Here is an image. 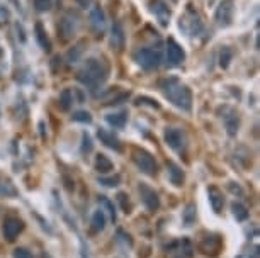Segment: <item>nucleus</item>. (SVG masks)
Returning <instances> with one entry per match:
<instances>
[{
  "label": "nucleus",
  "instance_id": "obj_25",
  "mask_svg": "<svg viewBox=\"0 0 260 258\" xmlns=\"http://www.w3.org/2000/svg\"><path fill=\"white\" fill-rule=\"evenodd\" d=\"M231 60H233V51L228 46H223L220 51V66L221 68H228Z\"/></svg>",
  "mask_w": 260,
  "mask_h": 258
},
{
  "label": "nucleus",
  "instance_id": "obj_17",
  "mask_svg": "<svg viewBox=\"0 0 260 258\" xmlns=\"http://www.w3.org/2000/svg\"><path fill=\"white\" fill-rule=\"evenodd\" d=\"M106 121L109 126H113L116 129H123L128 123V112L121 111V112H114V114H107Z\"/></svg>",
  "mask_w": 260,
  "mask_h": 258
},
{
  "label": "nucleus",
  "instance_id": "obj_22",
  "mask_svg": "<svg viewBox=\"0 0 260 258\" xmlns=\"http://www.w3.org/2000/svg\"><path fill=\"white\" fill-rule=\"evenodd\" d=\"M36 39H38V43L41 44V48L44 49V51H51V43H49L48 36H46V31H44L43 24L38 22L36 24Z\"/></svg>",
  "mask_w": 260,
  "mask_h": 258
},
{
  "label": "nucleus",
  "instance_id": "obj_10",
  "mask_svg": "<svg viewBox=\"0 0 260 258\" xmlns=\"http://www.w3.org/2000/svg\"><path fill=\"white\" fill-rule=\"evenodd\" d=\"M165 143H167L173 151H182L185 148L184 132L177 128H168L167 131H165Z\"/></svg>",
  "mask_w": 260,
  "mask_h": 258
},
{
  "label": "nucleus",
  "instance_id": "obj_35",
  "mask_svg": "<svg viewBox=\"0 0 260 258\" xmlns=\"http://www.w3.org/2000/svg\"><path fill=\"white\" fill-rule=\"evenodd\" d=\"M14 258H34L27 248H15L14 250Z\"/></svg>",
  "mask_w": 260,
  "mask_h": 258
},
{
  "label": "nucleus",
  "instance_id": "obj_14",
  "mask_svg": "<svg viewBox=\"0 0 260 258\" xmlns=\"http://www.w3.org/2000/svg\"><path fill=\"white\" fill-rule=\"evenodd\" d=\"M97 136H99V139H101V143H104L107 148L114 149V151H118V153H121V151H123V144H121V141H119L118 138H116V136L113 134V132H107V131H104V129H99Z\"/></svg>",
  "mask_w": 260,
  "mask_h": 258
},
{
  "label": "nucleus",
  "instance_id": "obj_4",
  "mask_svg": "<svg viewBox=\"0 0 260 258\" xmlns=\"http://www.w3.org/2000/svg\"><path fill=\"white\" fill-rule=\"evenodd\" d=\"M77 29H78V17L73 12H67L60 19V22H58V37L67 43V41L75 37Z\"/></svg>",
  "mask_w": 260,
  "mask_h": 258
},
{
  "label": "nucleus",
  "instance_id": "obj_34",
  "mask_svg": "<svg viewBox=\"0 0 260 258\" xmlns=\"http://www.w3.org/2000/svg\"><path fill=\"white\" fill-rule=\"evenodd\" d=\"M82 151L84 153H89L92 151V139H90V136L87 134V132H84V136H82Z\"/></svg>",
  "mask_w": 260,
  "mask_h": 258
},
{
  "label": "nucleus",
  "instance_id": "obj_27",
  "mask_svg": "<svg viewBox=\"0 0 260 258\" xmlns=\"http://www.w3.org/2000/svg\"><path fill=\"white\" fill-rule=\"evenodd\" d=\"M194 221H196V207H194L192 204H189L184 211V223L185 226H191Z\"/></svg>",
  "mask_w": 260,
  "mask_h": 258
},
{
  "label": "nucleus",
  "instance_id": "obj_2",
  "mask_svg": "<svg viewBox=\"0 0 260 258\" xmlns=\"http://www.w3.org/2000/svg\"><path fill=\"white\" fill-rule=\"evenodd\" d=\"M160 89L165 97L170 101L173 106L179 107L185 112L191 111L192 107V92L187 85L180 83L177 78H165L160 82Z\"/></svg>",
  "mask_w": 260,
  "mask_h": 258
},
{
  "label": "nucleus",
  "instance_id": "obj_20",
  "mask_svg": "<svg viewBox=\"0 0 260 258\" xmlns=\"http://www.w3.org/2000/svg\"><path fill=\"white\" fill-rule=\"evenodd\" d=\"M168 177L170 182L175 187H180L184 184V170L175 163H168Z\"/></svg>",
  "mask_w": 260,
  "mask_h": 258
},
{
  "label": "nucleus",
  "instance_id": "obj_29",
  "mask_svg": "<svg viewBox=\"0 0 260 258\" xmlns=\"http://www.w3.org/2000/svg\"><path fill=\"white\" fill-rule=\"evenodd\" d=\"M99 184L106 185V187H116L121 184V175H114V177H101L99 178Z\"/></svg>",
  "mask_w": 260,
  "mask_h": 258
},
{
  "label": "nucleus",
  "instance_id": "obj_12",
  "mask_svg": "<svg viewBox=\"0 0 260 258\" xmlns=\"http://www.w3.org/2000/svg\"><path fill=\"white\" fill-rule=\"evenodd\" d=\"M199 250L206 255H216L218 252L221 250V240L220 236L209 235L206 238H202V241L199 243Z\"/></svg>",
  "mask_w": 260,
  "mask_h": 258
},
{
  "label": "nucleus",
  "instance_id": "obj_3",
  "mask_svg": "<svg viewBox=\"0 0 260 258\" xmlns=\"http://www.w3.org/2000/svg\"><path fill=\"white\" fill-rule=\"evenodd\" d=\"M133 161L139 168V172H143L148 177H155L158 173V165H156L155 158L144 149H134L133 151Z\"/></svg>",
  "mask_w": 260,
  "mask_h": 258
},
{
  "label": "nucleus",
  "instance_id": "obj_7",
  "mask_svg": "<svg viewBox=\"0 0 260 258\" xmlns=\"http://www.w3.org/2000/svg\"><path fill=\"white\" fill-rule=\"evenodd\" d=\"M233 12H235V0H221L216 9V14H214L218 26L228 27L231 20H233Z\"/></svg>",
  "mask_w": 260,
  "mask_h": 258
},
{
  "label": "nucleus",
  "instance_id": "obj_15",
  "mask_svg": "<svg viewBox=\"0 0 260 258\" xmlns=\"http://www.w3.org/2000/svg\"><path fill=\"white\" fill-rule=\"evenodd\" d=\"M90 24H92V27L96 29L97 32H102L104 31V27H106V14H104V10L101 9L99 5L96 7H92L90 9Z\"/></svg>",
  "mask_w": 260,
  "mask_h": 258
},
{
  "label": "nucleus",
  "instance_id": "obj_21",
  "mask_svg": "<svg viewBox=\"0 0 260 258\" xmlns=\"http://www.w3.org/2000/svg\"><path fill=\"white\" fill-rule=\"evenodd\" d=\"M94 166H96V170L99 173H109L111 170L114 168L113 161L109 160L106 155H102V153H99L96 156V161H94Z\"/></svg>",
  "mask_w": 260,
  "mask_h": 258
},
{
  "label": "nucleus",
  "instance_id": "obj_36",
  "mask_svg": "<svg viewBox=\"0 0 260 258\" xmlns=\"http://www.w3.org/2000/svg\"><path fill=\"white\" fill-rule=\"evenodd\" d=\"M136 104H148V106H151V107H155V109H158V104H156V101H153V99H148V97H139L138 101H136Z\"/></svg>",
  "mask_w": 260,
  "mask_h": 258
},
{
  "label": "nucleus",
  "instance_id": "obj_26",
  "mask_svg": "<svg viewBox=\"0 0 260 258\" xmlns=\"http://www.w3.org/2000/svg\"><path fill=\"white\" fill-rule=\"evenodd\" d=\"M231 211H233V216L238 219V221H245V219L249 218V211H247V207L242 206V204L235 202L233 206H231Z\"/></svg>",
  "mask_w": 260,
  "mask_h": 258
},
{
  "label": "nucleus",
  "instance_id": "obj_33",
  "mask_svg": "<svg viewBox=\"0 0 260 258\" xmlns=\"http://www.w3.org/2000/svg\"><path fill=\"white\" fill-rule=\"evenodd\" d=\"M34 7L38 12H48L53 7V0H34Z\"/></svg>",
  "mask_w": 260,
  "mask_h": 258
},
{
  "label": "nucleus",
  "instance_id": "obj_19",
  "mask_svg": "<svg viewBox=\"0 0 260 258\" xmlns=\"http://www.w3.org/2000/svg\"><path fill=\"white\" fill-rule=\"evenodd\" d=\"M0 195H3V197H15L17 195V189L12 184V180L2 173H0Z\"/></svg>",
  "mask_w": 260,
  "mask_h": 258
},
{
  "label": "nucleus",
  "instance_id": "obj_31",
  "mask_svg": "<svg viewBox=\"0 0 260 258\" xmlns=\"http://www.w3.org/2000/svg\"><path fill=\"white\" fill-rule=\"evenodd\" d=\"M116 199H118V202H119V206H121L123 211H125V212H131V202H130V199H128V195L125 192H119Z\"/></svg>",
  "mask_w": 260,
  "mask_h": 258
},
{
  "label": "nucleus",
  "instance_id": "obj_6",
  "mask_svg": "<svg viewBox=\"0 0 260 258\" xmlns=\"http://www.w3.org/2000/svg\"><path fill=\"white\" fill-rule=\"evenodd\" d=\"M22 230H24V223L20 221L19 218H15V216H7V218L3 219L2 235L3 238H5V241H9V243L15 241V238L22 233Z\"/></svg>",
  "mask_w": 260,
  "mask_h": 258
},
{
  "label": "nucleus",
  "instance_id": "obj_32",
  "mask_svg": "<svg viewBox=\"0 0 260 258\" xmlns=\"http://www.w3.org/2000/svg\"><path fill=\"white\" fill-rule=\"evenodd\" d=\"M72 119L73 121H77V123H92V116L89 114V112H85V111H78L75 112V114L72 116Z\"/></svg>",
  "mask_w": 260,
  "mask_h": 258
},
{
  "label": "nucleus",
  "instance_id": "obj_38",
  "mask_svg": "<svg viewBox=\"0 0 260 258\" xmlns=\"http://www.w3.org/2000/svg\"><path fill=\"white\" fill-rule=\"evenodd\" d=\"M77 3L82 7V9H87V7H90V3H92V0H77Z\"/></svg>",
  "mask_w": 260,
  "mask_h": 258
},
{
  "label": "nucleus",
  "instance_id": "obj_13",
  "mask_svg": "<svg viewBox=\"0 0 260 258\" xmlns=\"http://www.w3.org/2000/svg\"><path fill=\"white\" fill-rule=\"evenodd\" d=\"M125 29H123L121 22H114L113 24V31H111V46H113L116 51H123L125 48Z\"/></svg>",
  "mask_w": 260,
  "mask_h": 258
},
{
  "label": "nucleus",
  "instance_id": "obj_28",
  "mask_svg": "<svg viewBox=\"0 0 260 258\" xmlns=\"http://www.w3.org/2000/svg\"><path fill=\"white\" fill-rule=\"evenodd\" d=\"M99 202H101V206H104V207H106V211L109 212L111 219H113V221H116V209H114L113 202H111L109 199L106 197V195H101V199H99Z\"/></svg>",
  "mask_w": 260,
  "mask_h": 258
},
{
  "label": "nucleus",
  "instance_id": "obj_18",
  "mask_svg": "<svg viewBox=\"0 0 260 258\" xmlns=\"http://www.w3.org/2000/svg\"><path fill=\"white\" fill-rule=\"evenodd\" d=\"M225 128L230 136H237L238 128H240V118H238L237 112L231 111L228 116H225Z\"/></svg>",
  "mask_w": 260,
  "mask_h": 258
},
{
  "label": "nucleus",
  "instance_id": "obj_24",
  "mask_svg": "<svg viewBox=\"0 0 260 258\" xmlns=\"http://www.w3.org/2000/svg\"><path fill=\"white\" fill-rule=\"evenodd\" d=\"M58 104H60V109L61 111H70V107H72L73 104V94L70 89H65L63 92L60 94V101H58Z\"/></svg>",
  "mask_w": 260,
  "mask_h": 258
},
{
  "label": "nucleus",
  "instance_id": "obj_16",
  "mask_svg": "<svg viewBox=\"0 0 260 258\" xmlns=\"http://www.w3.org/2000/svg\"><path fill=\"white\" fill-rule=\"evenodd\" d=\"M208 195H209V202H211L213 211L216 212V214H218V212H221L223 206H225V199H223L221 190L216 189V187H209Z\"/></svg>",
  "mask_w": 260,
  "mask_h": 258
},
{
  "label": "nucleus",
  "instance_id": "obj_37",
  "mask_svg": "<svg viewBox=\"0 0 260 258\" xmlns=\"http://www.w3.org/2000/svg\"><path fill=\"white\" fill-rule=\"evenodd\" d=\"M7 19H9V10L7 7L0 5V22H7Z\"/></svg>",
  "mask_w": 260,
  "mask_h": 258
},
{
  "label": "nucleus",
  "instance_id": "obj_9",
  "mask_svg": "<svg viewBox=\"0 0 260 258\" xmlns=\"http://www.w3.org/2000/svg\"><path fill=\"white\" fill-rule=\"evenodd\" d=\"M184 58H185V53H184L182 46H180L175 39H172L170 37V39L167 41V63H168V66H179L184 61Z\"/></svg>",
  "mask_w": 260,
  "mask_h": 258
},
{
  "label": "nucleus",
  "instance_id": "obj_1",
  "mask_svg": "<svg viewBox=\"0 0 260 258\" xmlns=\"http://www.w3.org/2000/svg\"><path fill=\"white\" fill-rule=\"evenodd\" d=\"M107 75H109V66L104 60H99V58H89L82 68L77 73V80L85 87L90 89H97L99 85L106 82Z\"/></svg>",
  "mask_w": 260,
  "mask_h": 258
},
{
  "label": "nucleus",
  "instance_id": "obj_23",
  "mask_svg": "<svg viewBox=\"0 0 260 258\" xmlns=\"http://www.w3.org/2000/svg\"><path fill=\"white\" fill-rule=\"evenodd\" d=\"M90 224H92V231L94 233H101L102 230H104V228H106V214H104V211L99 209V211L94 212Z\"/></svg>",
  "mask_w": 260,
  "mask_h": 258
},
{
  "label": "nucleus",
  "instance_id": "obj_39",
  "mask_svg": "<svg viewBox=\"0 0 260 258\" xmlns=\"http://www.w3.org/2000/svg\"><path fill=\"white\" fill-rule=\"evenodd\" d=\"M230 189H231V192H238V194H240V195L243 194V190H242V189H240V187H238V185L235 187V184H233V182H231V184H230Z\"/></svg>",
  "mask_w": 260,
  "mask_h": 258
},
{
  "label": "nucleus",
  "instance_id": "obj_11",
  "mask_svg": "<svg viewBox=\"0 0 260 258\" xmlns=\"http://www.w3.org/2000/svg\"><path fill=\"white\" fill-rule=\"evenodd\" d=\"M150 9L156 15V17H158L160 24H162V26H167L168 19H170V9H168L167 3H165L163 0H151Z\"/></svg>",
  "mask_w": 260,
  "mask_h": 258
},
{
  "label": "nucleus",
  "instance_id": "obj_8",
  "mask_svg": "<svg viewBox=\"0 0 260 258\" xmlns=\"http://www.w3.org/2000/svg\"><path fill=\"white\" fill-rule=\"evenodd\" d=\"M139 195H141V201L148 211L150 212L158 211L160 197H158V194L155 192V189H151V187L146 184H139Z\"/></svg>",
  "mask_w": 260,
  "mask_h": 258
},
{
  "label": "nucleus",
  "instance_id": "obj_5",
  "mask_svg": "<svg viewBox=\"0 0 260 258\" xmlns=\"http://www.w3.org/2000/svg\"><path fill=\"white\" fill-rule=\"evenodd\" d=\"M134 60H136V63L144 70H155V68H158L160 63H162V55H160L156 49L141 48L136 51Z\"/></svg>",
  "mask_w": 260,
  "mask_h": 258
},
{
  "label": "nucleus",
  "instance_id": "obj_30",
  "mask_svg": "<svg viewBox=\"0 0 260 258\" xmlns=\"http://www.w3.org/2000/svg\"><path fill=\"white\" fill-rule=\"evenodd\" d=\"M82 46H84V43L77 44L75 48L68 51V61H70V63H75V61H78V58H80L82 51H84V48H82Z\"/></svg>",
  "mask_w": 260,
  "mask_h": 258
}]
</instances>
